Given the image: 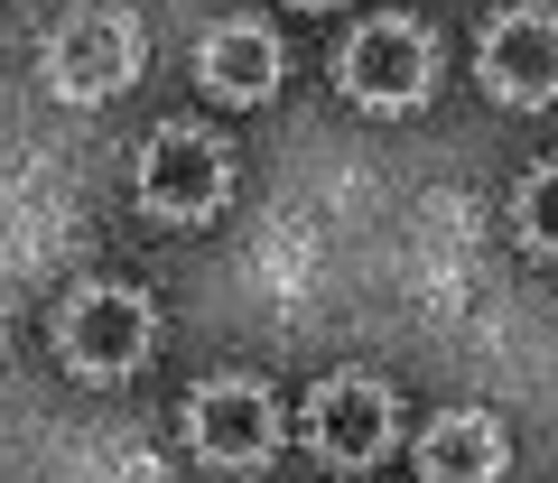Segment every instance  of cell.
<instances>
[{"label": "cell", "mask_w": 558, "mask_h": 483, "mask_svg": "<svg viewBox=\"0 0 558 483\" xmlns=\"http://www.w3.org/2000/svg\"><path fill=\"white\" fill-rule=\"evenodd\" d=\"M223 186H233V159H223L215 131H196V121H159L149 131V149H140V205L159 223H205L223 205Z\"/></svg>", "instance_id": "1"}, {"label": "cell", "mask_w": 558, "mask_h": 483, "mask_svg": "<svg viewBox=\"0 0 558 483\" xmlns=\"http://www.w3.org/2000/svg\"><path fill=\"white\" fill-rule=\"evenodd\" d=\"M57 344L65 362H75L84 382H131L140 362H149V344H159V317H149V298H131V288H75L57 317Z\"/></svg>", "instance_id": "2"}, {"label": "cell", "mask_w": 558, "mask_h": 483, "mask_svg": "<svg viewBox=\"0 0 558 483\" xmlns=\"http://www.w3.org/2000/svg\"><path fill=\"white\" fill-rule=\"evenodd\" d=\"M400 437V400L391 382H373V372H336V382L307 391V446H317V465H381Z\"/></svg>", "instance_id": "3"}, {"label": "cell", "mask_w": 558, "mask_h": 483, "mask_svg": "<svg viewBox=\"0 0 558 483\" xmlns=\"http://www.w3.org/2000/svg\"><path fill=\"white\" fill-rule=\"evenodd\" d=\"M336 75H344V94H354L363 112H410V102L428 94V75H438V47H428L418 20H373V28L344 38Z\"/></svg>", "instance_id": "4"}, {"label": "cell", "mask_w": 558, "mask_h": 483, "mask_svg": "<svg viewBox=\"0 0 558 483\" xmlns=\"http://www.w3.org/2000/svg\"><path fill=\"white\" fill-rule=\"evenodd\" d=\"M131 75H140V20H121V10H84L47 38V84L65 102H102Z\"/></svg>", "instance_id": "5"}, {"label": "cell", "mask_w": 558, "mask_h": 483, "mask_svg": "<svg viewBox=\"0 0 558 483\" xmlns=\"http://www.w3.org/2000/svg\"><path fill=\"white\" fill-rule=\"evenodd\" d=\"M186 437H196L205 465H260L279 446V409L260 382H242V372H223V382H205L196 400H186Z\"/></svg>", "instance_id": "6"}, {"label": "cell", "mask_w": 558, "mask_h": 483, "mask_svg": "<svg viewBox=\"0 0 558 483\" xmlns=\"http://www.w3.org/2000/svg\"><path fill=\"white\" fill-rule=\"evenodd\" d=\"M484 84L502 102H558V20L549 10H502L484 28Z\"/></svg>", "instance_id": "7"}, {"label": "cell", "mask_w": 558, "mask_h": 483, "mask_svg": "<svg viewBox=\"0 0 558 483\" xmlns=\"http://www.w3.org/2000/svg\"><path fill=\"white\" fill-rule=\"evenodd\" d=\"M196 75H205V94H223V102H270L279 94V38L260 20H223V28H205Z\"/></svg>", "instance_id": "8"}, {"label": "cell", "mask_w": 558, "mask_h": 483, "mask_svg": "<svg viewBox=\"0 0 558 483\" xmlns=\"http://www.w3.org/2000/svg\"><path fill=\"white\" fill-rule=\"evenodd\" d=\"M418 465H428V483H494L502 474V428L484 409H447L418 437Z\"/></svg>", "instance_id": "9"}, {"label": "cell", "mask_w": 558, "mask_h": 483, "mask_svg": "<svg viewBox=\"0 0 558 483\" xmlns=\"http://www.w3.org/2000/svg\"><path fill=\"white\" fill-rule=\"evenodd\" d=\"M512 223H521V251H539V261H558V168H531L512 196Z\"/></svg>", "instance_id": "10"}, {"label": "cell", "mask_w": 558, "mask_h": 483, "mask_svg": "<svg viewBox=\"0 0 558 483\" xmlns=\"http://www.w3.org/2000/svg\"><path fill=\"white\" fill-rule=\"evenodd\" d=\"M299 10H336V0H299Z\"/></svg>", "instance_id": "11"}]
</instances>
